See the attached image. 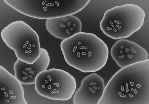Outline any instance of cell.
Wrapping results in <instances>:
<instances>
[{
  "label": "cell",
  "mask_w": 149,
  "mask_h": 104,
  "mask_svg": "<svg viewBox=\"0 0 149 104\" xmlns=\"http://www.w3.org/2000/svg\"><path fill=\"white\" fill-rule=\"evenodd\" d=\"M98 104H149V59L121 68L110 79Z\"/></svg>",
  "instance_id": "6da1fadb"
},
{
  "label": "cell",
  "mask_w": 149,
  "mask_h": 104,
  "mask_svg": "<svg viewBox=\"0 0 149 104\" xmlns=\"http://www.w3.org/2000/svg\"><path fill=\"white\" fill-rule=\"evenodd\" d=\"M60 48L69 66L83 73L103 68L108 57L107 45L94 34L81 32L63 40Z\"/></svg>",
  "instance_id": "7a4b0ae2"
},
{
  "label": "cell",
  "mask_w": 149,
  "mask_h": 104,
  "mask_svg": "<svg viewBox=\"0 0 149 104\" xmlns=\"http://www.w3.org/2000/svg\"><path fill=\"white\" fill-rule=\"evenodd\" d=\"M143 9L134 4L117 6L105 12L100 23L106 36L114 39L127 38L139 30L145 18Z\"/></svg>",
  "instance_id": "3957f363"
},
{
  "label": "cell",
  "mask_w": 149,
  "mask_h": 104,
  "mask_svg": "<svg viewBox=\"0 0 149 104\" xmlns=\"http://www.w3.org/2000/svg\"><path fill=\"white\" fill-rule=\"evenodd\" d=\"M1 38L13 50L18 59L28 64L34 63L41 55L40 39L36 31L24 22H12L2 30Z\"/></svg>",
  "instance_id": "277c9868"
},
{
  "label": "cell",
  "mask_w": 149,
  "mask_h": 104,
  "mask_svg": "<svg viewBox=\"0 0 149 104\" xmlns=\"http://www.w3.org/2000/svg\"><path fill=\"white\" fill-rule=\"evenodd\" d=\"M36 92L40 96L57 101L69 99L75 93V78L67 71L53 68L39 73L35 80Z\"/></svg>",
  "instance_id": "5b68a950"
},
{
  "label": "cell",
  "mask_w": 149,
  "mask_h": 104,
  "mask_svg": "<svg viewBox=\"0 0 149 104\" xmlns=\"http://www.w3.org/2000/svg\"><path fill=\"white\" fill-rule=\"evenodd\" d=\"M110 54L117 65L121 68L148 59V53L144 48L125 39H121L114 44Z\"/></svg>",
  "instance_id": "8992f818"
},
{
  "label": "cell",
  "mask_w": 149,
  "mask_h": 104,
  "mask_svg": "<svg viewBox=\"0 0 149 104\" xmlns=\"http://www.w3.org/2000/svg\"><path fill=\"white\" fill-rule=\"evenodd\" d=\"M105 88L101 77L95 73L90 74L82 80L74 95L73 102L74 104H98Z\"/></svg>",
  "instance_id": "52a82bcc"
},
{
  "label": "cell",
  "mask_w": 149,
  "mask_h": 104,
  "mask_svg": "<svg viewBox=\"0 0 149 104\" xmlns=\"http://www.w3.org/2000/svg\"><path fill=\"white\" fill-rule=\"evenodd\" d=\"M0 79V104H27L22 83L1 66Z\"/></svg>",
  "instance_id": "ba28073f"
},
{
  "label": "cell",
  "mask_w": 149,
  "mask_h": 104,
  "mask_svg": "<svg viewBox=\"0 0 149 104\" xmlns=\"http://www.w3.org/2000/svg\"><path fill=\"white\" fill-rule=\"evenodd\" d=\"M50 62L48 52L45 49L41 48L40 57L32 64L26 63L17 59L13 66L15 76L22 84H35L37 75L46 70Z\"/></svg>",
  "instance_id": "9c48e42d"
},
{
  "label": "cell",
  "mask_w": 149,
  "mask_h": 104,
  "mask_svg": "<svg viewBox=\"0 0 149 104\" xmlns=\"http://www.w3.org/2000/svg\"><path fill=\"white\" fill-rule=\"evenodd\" d=\"M45 26L51 34L63 40L81 32L82 29L81 21L73 15L47 19Z\"/></svg>",
  "instance_id": "30bf717a"
}]
</instances>
